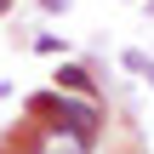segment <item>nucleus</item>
Returning <instances> with one entry per match:
<instances>
[{
	"mask_svg": "<svg viewBox=\"0 0 154 154\" xmlns=\"http://www.w3.org/2000/svg\"><path fill=\"white\" fill-rule=\"evenodd\" d=\"M29 114H51L57 126L80 131V137H97V103H91V97H63V91H46V97H34V103H29Z\"/></svg>",
	"mask_w": 154,
	"mask_h": 154,
	"instance_id": "obj_1",
	"label": "nucleus"
},
{
	"mask_svg": "<svg viewBox=\"0 0 154 154\" xmlns=\"http://www.w3.org/2000/svg\"><path fill=\"white\" fill-rule=\"evenodd\" d=\"M97 137H80V131H69V126H46V131H34V143L29 154H91Z\"/></svg>",
	"mask_w": 154,
	"mask_h": 154,
	"instance_id": "obj_2",
	"label": "nucleus"
},
{
	"mask_svg": "<svg viewBox=\"0 0 154 154\" xmlns=\"http://www.w3.org/2000/svg\"><path fill=\"white\" fill-rule=\"evenodd\" d=\"M57 91H80V97H91V74H86V69H57Z\"/></svg>",
	"mask_w": 154,
	"mask_h": 154,
	"instance_id": "obj_3",
	"label": "nucleus"
},
{
	"mask_svg": "<svg viewBox=\"0 0 154 154\" xmlns=\"http://www.w3.org/2000/svg\"><path fill=\"white\" fill-rule=\"evenodd\" d=\"M40 6H51V11H57V6H63V0H40Z\"/></svg>",
	"mask_w": 154,
	"mask_h": 154,
	"instance_id": "obj_4",
	"label": "nucleus"
},
{
	"mask_svg": "<svg viewBox=\"0 0 154 154\" xmlns=\"http://www.w3.org/2000/svg\"><path fill=\"white\" fill-rule=\"evenodd\" d=\"M6 6H11V0H0V11H6Z\"/></svg>",
	"mask_w": 154,
	"mask_h": 154,
	"instance_id": "obj_5",
	"label": "nucleus"
},
{
	"mask_svg": "<svg viewBox=\"0 0 154 154\" xmlns=\"http://www.w3.org/2000/svg\"><path fill=\"white\" fill-rule=\"evenodd\" d=\"M0 97H6V86H0Z\"/></svg>",
	"mask_w": 154,
	"mask_h": 154,
	"instance_id": "obj_6",
	"label": "nucleus"
}]
</instances>
